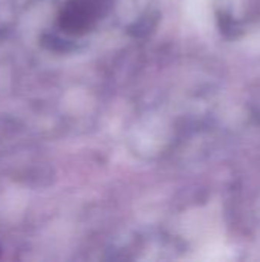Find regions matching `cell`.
I'll list each match as a JSON object with an SVG mask.
<instances>
[{
	"label": "cell",
	"instance_id": "6da1fadb",
	"mask_svg": "<svg viewBox=\"0 0 260 262\" xmlns=\"http://www.w3.org/2000/svg\"><path fill=\"white\" fill-rule=\"evenodd\" d=\"M112 0H67L60 12V26L69 34H84L104 15Z\"/></svg>",
	"mask_w": 260,
	"mask_h": 262
}]
</instances>
